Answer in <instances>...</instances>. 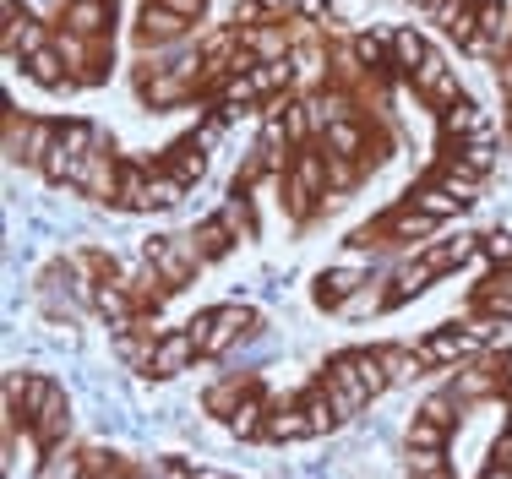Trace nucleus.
I'll use <instances>...</instances> for the list:
<instances>
[{
    "mask_svg": "<svg viewBox=\"0 0 512 479\" xmlns=\"http://www.w3.org/2000/svg\"><path fill=\"white\" fill-rule=\"evenodd\" d=\"M93 142H99L93 126H82V120H60V137H55V147L44 153V164H39L44 180H50V186H66V191H82Z\"/></svg>",
    "mask_w": 512,
    "mask_h": 479,
    "instance_id": "nucleus-1",
    "label": "nucleus"
},
{
    "mask_svg": "<svg viewBox=\"0 0 512 479\" xmlns=\"http://www.w3.org/2000/svg\"><path fill=\"white\" fill-rule=\"evenodd\" d=\"M485 343H491V322H480V327L447 322V327H436V333H425L420 343H414V349H420V360L431 365V371H453V365L474 360Z\"/></svg>",
    "mask_w": 512,
    "mask_h": 479,
    "instance_id": "nucleus-2",
    "label": "nucleus"
},
{
    "mask_svg": "<svg viewBox=\"0 0 512 479\" xmlns=\"http://www.w3.org/2000/svg\"><path fill=\"white\" fill-rule=\"evenodd\" d=\"M142 256H148V267H153L158 278H164L169 289H186L191 278H197L202 267H207L197 235H158V240L142 245Z\"/></svg>",
    "mask_w": 512,
    "mask_h": 479,
    "instance_id": "nucleus-3",
    "label": "nucleus"
},
{
    "mask_svg": "<svg viewBox=\"0 0 512 479\" xmlns=\"http://www.w3.org/2000/svg\"><path fill=\"white\" fill-rule=\"evenodd\" d=\"M191 333H197L207 360H218V354H229L246 333H256V311L251 305H218V311H207L191 322Z\"/></svg>",
    "mask_w": 512,
    "mask_h": 479,
    "instance_id": "nucleus-4",
    "label": "nucleus"
},
{
    "mask_svg": "<svg viewBox=\"0 0 512 479\" xmlns=\"http://www.w3.org/2000/svg\"><path fill=\"white\" fill-rule=\"evenodd\" d=\"M197 360H202V343H197V333H191V327H169V333L158 338V349H153V371H148V376H158V382H169V376L191 371Z\"/></svg>",
    "mask_w": 512,
    "mask_h": 479,
    "instance_id": "nucleus-5",
    "label": "nucleus"
},
{
    "mask_svg": "<svg viewBox=\"0 0 512 479\" xmlns=\"http://www.w3.org/2000/svg\"><path fill=\"white\" fill-rule=\"evenodd\" d=\"M109 22H115L109 0H66L60 6V28L77 33V39H109Z\"/></svg>",
    "mask_w": 512,
    "mask_h": 479,
    "instance_id": "nucleus-6",
    "label": "nucleus"
},
{
    "mask_svg": "<svg viewBox=\"0 0 512 479\" xmlns=\"http://www.w3.org/2000/svg\"><path fill=\"white\" fill-rule=\"evenodd\" d=\"M202 88L197 82H186V77H175V71H153V77H142L137 82V98L148 109H175V104H191Z\"/></svg>",
    "mask_w": 512,
    "mask_h": 479,
    "instance_id": "nucleus-7",
    "label": "nucleus"
},
{
    "mask_svg": "<svg viewBox=\"0 0 512 479\" xmlns=\"http://www.w3.org/2000/svg\"><path fill=\"white\" fill-rule=\"evenodd\" d=\"M306 436H311V420H306V409H300L295 398H289V403H267L262 441H273V447H284V441H306Z\"/></svg>",
    "mask_w": 512,
    "mask_h": 479,
    "instance_id": "nucleus-8",
    "label": "nucleus"
},
{
    "mask_svg": "<svg viewBox=\"0 0 512 479\" xmlns=\"http://www.w3.org/2000/svg\"><path fill=\"white\" fill-rule=\"evenodd\" d=\"M469 137H491V120L474 98H458L453 109H442V147L447 142H469Z\"/></svg>",
    "mask_w": 512,
    "mask_h": 479,
    "instance_id": "nucleus-9",
    "label": "nucleus"
},
{
    "mask_svg": "<svg viewBox=\"0 0 512 479\" xmlns=\"http://www.w3.org/2000/svg\"><path fill=\"white\" fill-rule=\"evenodd\" d=\"M207 158H213V153H202L197 137H180V142L164 147V158H158V164H164L180 186H197V180H207Z\"/></svg>",
    "mask_w": 512,
    "mask_h": 479,
    "instance_id": "nucleus-10",
    "label": "nucleus"
},
{
    "mask_svg": "<svg viewBox=\"0 0 512 479\" xmlns=\"http://www.w3.org/2000/svg\"><path fill=\"white\" fill-rule=\"evenodd\" d=\"M22 71H28V77L39 82V88H50V93H66L71 82H77V77H71V66H66V55L55 49V39L44 44L39 55H28V60H22Z\"/></svg>",
    "mask_w": 512,
    "mask_h": 479,
    "instance_id": "nucleus-11",
    "label": "nucleus"
},
{
    "mask_svg": "<svg viewBox=\"0 0 512 479\" xmlns=\"http://www.w3.org/2000/svg\"><path fill=\"white\" fill-rule=\"evenodd\" d=\"M425 17L436 22V28L447 33L453 44H469V33H474V17H480V0H436Z\"/></svg>",
    "mask_w": 512,
    "mask_h": 479,
    "instance_id": "nucleus-12",
    "label": "nucleus"
},
{
    "mask_svg": "<svg viewBox=\"0 0 512 479\" xmlns=\"http://www.w3.org/2000/svg\"><path fill=\"white\" fill-rule=\"evenodd\" d=\"M431 186H442L453 202H463V207H474L480 202V186H485V175H474V169H463L458 158H442L436 164V175H431Z\"/></svg>",
    "mask_w": 512,
    "mask_h": 479,
    "instance_id": "nucleus-13",
    "label": "nucleus"
},
{
    "mask_svg": "<svg viewBox=\"0 0 512 479\" xmlns=\"http://www.w3.org/2000/svg\"><path fill=\"white\" fill-rule=\"evenodd\" d=\"M360 284H365L360 267H327V273L316 278V305H322V311H344L349 294H355Z\"/></svg>",
    "mask_w": 512,
    "mask_h": 479,
    "instance_id": "nucleus-14",
    "label": "nucleus"
},
{
    "mask_svg": "<svg viewBox=\"0 0 512 479\" xmlns=\"http://www.w3.org/2000/svg\"><path fill=\"white\" fill-rule=\"evenodd\" d=\"M436 218L431 213H420V207H393V213L382 218V235H393V240H436Z\"/></svg>",
    "mask_w": 512,
    "mask_h": 479,
    "instance_id": "nucleus-15",
    "label": "nucleus"
},
{
    "mask_svg": "<svg viewBox=\"0 0 512 479\" xmlns=\"http://www.w3.org/2000/svg\"><path fill=\"white\" fill-rule=\"evenodd\" d=\"M344 360H349V371L360 376L365 382V392H371V398H382L387 387V365H382V349H376V343H360V349H344Z\"/></svg>",
    "mask_w": 512,
    "mask_h": 479,
    "instance_id": "nucleus-16",
    "label": "nucleus"
},
{
    "mask_svg": "<svg viewBox=\"0 0 512 479\" xmlns=\"http://www.w3.org/2000/svg\"><path fill=\"white\" fill-rule=\"evenodd\" d=\"M382 365H387V382L393 387H409L431 371V365L420 360V349H404V343H382Z\"/></svg>",
    "mask_w": 512,
    "mask_h": 479,
    "instance_id": "nucleus-17",
    "label": "nucleus"
},
{
    "mask_svg": "<svg viewBox=\"0 0 512 479\" xmlns=\"http://www.w3.org/2000/svg\"><path fill=\"white\" fill-rule=\"evenodd\" d=\"M404 202H409V207H420V213H431L436 224H453V218L463 213V202H453V196H447L442 186H431V180H420V186H414Z\"/></svg>",
    "mask_w": 512,
    "mask_h": 479,
    "instance_id": "nucleus-18",
    "label": "nucleus"
},
{
    "mask_svg": "<svg viewBox=\"0 0 512 479\" xmlns=\"http://www.w3.org/2000/svg\"><path fill=\"white\" fill-rule=\"evenodd\" d=\"M431 284H436V273H431V267H425V262H409L404 273L393 278V289H387V311H398V305L420 300V294L431 289Z\"/></svg>",
    "mask_w": 512,
    "mask_h": 479,
    "instance_id": "nucleus-19",
    "label": "nucleus"
},
{
    "mask_svg": "<svg viewBox=\"0 0 512 479\" xmlns=\"http://www.w3.org/2000/svg\"><path fill=\"white\" fill-rule=\"evenodd\" d=\"M262 420H267V398H262V387H251V392H246V403H240V409L229 414V436H240V441H262Z\"/></svg>",
    "mask_w": 512,
    "mask_h": 479,
    "instance_id": "nucleus-20",
    "label": "nucleus"
},
{
    "mask_svg": "<svg viewBox=\"0 0 512 479\" xmlns=\"http://www.w3.org/2000/svg\"><path fill=\"white\" fill-rule=\"evenodd\" d=\"M322 147L338 158H365V147H371V137H365V120H338L333 131H322Z\"/></svg>",
    "mask_w": 512,
    "mask_h": 479,
    "instance_id": "nucleus-21",
    "label": "nucleus"
},
{
    "mask_svg": "<svg viewBox=\"0 0 512 479\" xmlns=\"http://www.w3.org/2000/svg\"><path fill=\"white\" fill-rule=\"evenodd\" d=\"M186 191H191V186H180V180L169 175L164 164H153V175H148V196H142V213H164V207H175Z\"/></svg>",
    "mask_w": 512,
    "mask_h": 479,
    "instance_id": "nucleus-22",
    "label": "nucleus"
},
{
    "mask_svg": "<svg viewBox=\"0 0 512 479\" xmlns=\"http://www.w3.org/2000/svg\"><path fill=\"white\" fill-rule=\"evenodd\" d=\"M431 55L425 49V33L420 28H393V71H404V77H414V66Z\"/></svg>",
    "mask_w": 512,
    "mask_h": 479,
    "instance_id": "nucleus-23",
    "label": "nucleus"
},
{
    "mask_svg": "<svg viewBox=\"0 0 512 479\" xmlns=\"http://www.w3.org/2000/svg\"><path fill=\"white\" fill-rule=\"evenodd\" d=\"M191 235H197V245H202V256H207V262H224V256L240 245V240L224 229V218H218V213H213V218H202V224L191 229Z\"/></svg>",
    "mask_w": 512,
    "mask_h": 479,
    "instance_id": "nucleus-24",
    "label": "nucleus"
},
{
    "mask_svg": "<svg viewBox=\"0 0 512 479\" xmlns=\"http://www.w3.org/2000/svg\"><path fill=\"white\" fill-rule=\"evenodd\" d=\"M404 441H409V452H447L453 431H447V425H436V420H425V414H414L409 431H404Z\"/></svg>",
    "mask_w": 512,
    "mask_h": 479,
    "instance_id": "nucleus-25",
    "label": "nucleus"
},
{
    "mask_svg": "<svg viewBox=\"0 0 512 479\" xmlns=\"http://www.w3.org/2000/svg\"><path fill=\"white\" fill-rule=\"evenodd\" d=\"M218 218H224V229L235 240H256V213H251V196H229L224 207H218Z\"/></svg>",
    "mask_w": 512,
    "mask_h": 479,
    "instance_id": "nucleus-26",
    "label": "nucleus"
},
{
    "mask_svg": "<svg viewBox=\"0 0 512 479\" xmlns=\"http://www.w3.org/2000/svg\"><path fill=\"white\" fill-rule=\"evenodd\" d=\"M404 469H409V479H453L447 452H404Z\"/></svg>",
    "mask_w": 512,
    "mask_h": 479,
    "instance_id": "nucleus-27",
    "label": "nucleus"
},
{
    "mask_svg": "<svg viewBox=\"0 0 512 479\" xmlns=\"http://www.w3.org/2000/svg\"><path fill=\"white\" fill-rule=\"evenodd\" d=\"M480 262L485 267H512V229H485L480 235Z\"/></svg>",
    "mask_w": 512,
    "mask_h": 479,
    "instance_id": "nucleus-28",
    "label": "nucleus"
},
{
    "mask_svg": "<svg viewBox=\"0 0 512 479\" xmlns=\"http://www.w3.org/2000/svg\"><path fill=\"white\" fill-rule=\"evenodd\" d=\"M153 6H164V11H175V17H186V22H197L202 11H207V0H153Z\"/></svg>",
    "mask_w": 512,
    "mask_h": 479,
    "instance_id": "nucleus-29",
    "label": "nucleus"
},
{
    "mask_svg": "<svg viewBox=\"0 0 512 479\" xmlns=\"http://www.w3.org/2000/svg\"><path fill=\"white\" fill-rule=\"evenodd\" d=\"M158 479H197V463H180V458H164V463H158Z\"/></svg>",
    "mask_w": 512,
    "mask_h": 479,
    "instance_id": "nucleus-30",
    "label": "nucleus"
},
{
    "mask_svg": "<svg viewBox=\"0 0 512 479\" xmlns=\"http://www.w3.org/2000/svg\"><path fill=\"white\" fill-rule=\"evenodd\" d=\"M17 17H28V6L22 0H0V22H17Z\"/></svg>",
    "mask_w": 512,
    "mask_h": 479,
    "instance_id": "nucleus-31",
    "label": "nucleus"
},
{
    "mask_svg": "<svg viewBox=\"0 0 512 479\" xmlns=\"http://www.w3.org/2000/svg\"><path fill=\"white\" fill-rule=\"evenodd\" d=\"M480 479H512V469H507V463H491V469H485Z\"/></svg>",
    "mask_w": 512,
    "mask_h": 479,
    "instance_id": "nucleus-32",
    "label": "nucleus"
},
{
    "mask_svg": "<svg viewBox=\"0 0 512 479\" xmlns=\"http://www.w3.org/2000/svg\"><path fill=\"white\" fill-rule=\"evenodd\" d=\"M496 463H507V469H512V441H496Z\"/></svg>",
    "mask_w": 512,
    "mask_h": 479,
    "instance_id": "nucleus-33",
    "label": "nucleus"
},
{
    "mask_svg": "<svg viewBox=\"0 0 512 479\" xmlns=\"http://www.w3.org/2000/svg\"><path fill=\"white\" fill-rule=\"evenodd\" d=\"M502 382H507V392H512V349H502Z\"/></svg>",
    "mask_w": 512,
    "mask_h": 479,
    "instance_id": "nucleus-34",
    "label": "nucleus"
},
{
    "mask_svg": "<svg viewBox=\"0 0 512 479\" xmlns=\"http://www.w3.org/2000/svg\"><path fill=\"white\" fill-rule=\"evenodd\" d=\"M409 6H414V11H431V6H436V0H409Z\"/></svg>",
    "mask_w": 512,
    "mask_h": 479,
    "instance_id": "nucleus-35",
    "label": "nucleus"
},
{
    "mask_svg": "<svg viewBox=\"0 0 512 479\" xmlns=\"http://www.w3.org/2000/svg\"><path fill=\"white\" fill-rule=\"evenodd\" d=\"M502 441H512V420H507V431H502Z\"/></svg>",
    "mask_w": 512,
    "mask_h": 479,
    "instance_id": "nucleus-36",
    "label": "nucleus"
}]
</instances>
